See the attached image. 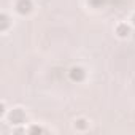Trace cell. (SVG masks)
<instances>
[{
  "label": "cell",
  "instance_id": "cell-10",
  "mask_svg": "<svg viewBox=\"0 0 135 135\" xmlns=\"http://www.w3.org/2000/svg\"><path fill=\"white\" fill-rule=\"evenodd\" d=\"M130 26H133V27H135V13L130 16Z\"/></svg>",
  "mask_w": 135,
  "mask_h": 135
},
{
  "label": "cell",
  "instance_id": "cell-8",
  "mask_svg": "<svg viewBox=\"0 0 135 135\" xmlns=\"http://www.w3.org/2000/svg\"><path fill=\"white\" fill-rule=\"evenodd\" d=\"M46 130L43 129V127H40V126H30L29 129H27V133H45Z\"/></svg>",
  "mask_w": 135,
  "mask_h": 135
},
{
  "label": "cell",
  "instance_id": "cell-4",
  "mask_svg": "<svg viewBox=\"0 0 135 135\" xmlns=\"http://www.w3.org/2000/svg\"><path fill=\"white\" fill-rule=\"evenodd\" d=\"M130 32H132V29H130V26H129L127 22H119V24L114 27V33H116V37L121 38V40L129 38V37H130Z\"/></svg>",
  "mask_w": 135,
  "mask_h": 135
},
{
  "label": "cell",
  "instance_id": "cell-1",
  "mask_svg": "<svg viewBox=\"0 0 135 135\" xmlns=\"http://www.w3.org/2000/svg\"><path fill=\"white\" fill-rule=\"evenodd\" d=\"M7 119L11 126H22L27 122V114L24 111V108L21 107H16V108H11L10 113L7 114Z\"/></svg>",
  "mask_w": 135,
  "mask_h": 135
},
{
  "label": "cell",
  "instance_id": "cell-7",
  "mask_svg": "<svg viewBox=\"0 0 135 135\" xmlns=\"http://www.w3.org/2000/svg\"><path fill=\"white\" fill-rule=\"evenodd\" d=\"M107 3V0H88V5L92 8H102Z\"/></svg>",
  "mask_w": 135,
  "mask_h": 135
},
{
  "label": "cell",
  "instance_id": "cell-3",
  "mask_svg": "<svg viewBox=\"0 0 135 135\" xmlns=\"http://www.w3.org/2000/svg\"><path fill=\"white\" fill-rule=\"evenodd\" d=\"M69 78L73 83H83L86 80V70L83 69V67H80V65H75L69 72Z\"/></svg>",
  "mask_w": 135,
  "mask_h": 135
},
{
  "label": "cell",
  "instance_id": "cell-6",
  "mask_svg": "<svg viewBox=\"0 0 135 135\" xmlns=\"http://www.w3.org/2000/svg\"><path fill=\"white\" fill-rule=\"evenodd\" d=\"M73 129L78 130V132H86L89 129V119H86V118H76L73 121Z\"/></svg>",
  "mask_w": 135,
  "mask_h": 135
},
{
  "label": "cell",
  "instance_id": "cell-9",
  "mask_svg": "<svg viewBox=\"0 0 135 135\" xmlns=\"http://www.w3.org/2000/svg\"><path fill=\"white\" fill-rule=\"evenodd\" d=\"M0 118H7V103L5 100H2V103H0Z\"/></svg>",
  "mask_w": 135,
  "mask_h": 135
},
{
  "label": "cell",
  "instance_id": "cell-2",
  "mask_svg": "<svg viewBox=\"0 0 135 135\" xmlns=\"http://www.w3.org/2000/svg\"><path fill=\"white\" fill-rule=\"evenodd\" d=\"M33 10V2L32 0H16L15 2V11L21 16L30 15Z\"/></svg>",
  "mask_w": 135,
  "mask_h": 135
},
{
  "label": "cell",
  "instance_id": "cell-5",
  "mask_svg": "<svg viewBox=\"0 0 135 135\" xmlns=\"http://www.w3.org/2000/svg\"><path fill=\"white\" fill-rule=\"evenodd\" d=\"M11 26H13V21H11V18H10L7 13H2V15H0V32H2V33H7Z\"/></svg>",
  "mask_w": 135,
  "mask_h": 135
}]
</instances>
